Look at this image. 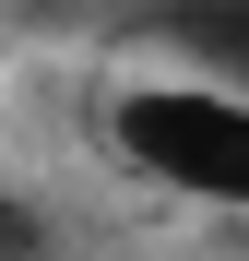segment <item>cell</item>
Wrapping results in <instances>:
<instances>
[{
  "instance_id": "1",
  "label": "cell",
  "mask_w": 249,
  "mask_h": 261,
  "mask_svg": "<svg viewBox=\"0 0 249 261\" xmlns=\"http://www.w3.org/2000/svg\"><path fill=\"white\" fill-rule=\"evenodd\" d=\"M107 143H119V166H143L154 190L249 214V83H214V71L131 83V95L107 107Z\"/></svg>"
},
{
  "instance_id": "3",
  "label": "cell",
  "mask_w": 249,
  "mask_h": 261,
  "mask_svg": "<svg viewBox=\"0 0 249 261\" xmlns=\"http://www.w3.org/2000/svg\"><path fill=\"white\" fill-rule=\"evenodd\" d=\"M0 261H60L48 214H36V202H12V190H0Z\"/></svg>"
},
{
  "instance_id": "2",
  "label": "cell",
  "mask_w": 249,
  "mask_h": 261,
  "mask_svg": "<svg viewBox=\"0 0 249 261\" xmlns=\"http://www.w3.org/2000/svg\"><path fill=\"white\" fill-rule=\"evenodd\" d=\"M154 36H166L190 71L249 83V0H154Z\"/></svg>"
}]
</instances>
